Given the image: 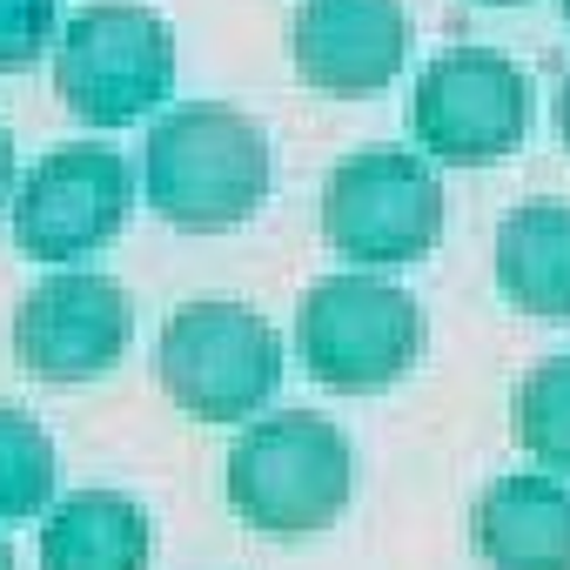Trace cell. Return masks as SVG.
Here are the masks:
<instances>
[{
	"label": "cell",
	"mask_w": 570,
	"mask_h": 570,
	"mask_svg": "<svg viewBox=\"0 0 570 570\" xmlns=\"http://www.w3.org/2000/svg\"><path fill=\"white\" fill-rule=\"evenodd\" d=\"M141 188L148 208L181 235L242 228L268 195V135L228 101H188L148 128Z\"/></svg>",
	"instance_id": "obj_1"
},
{
	"label": "cell",
	"mask_w": 570,
	"mask_h": 570,
	"mask_svg": "<svg viewBox=\"0 0 570 570\" xmlns=\"http://www.w3.org/2000/svg\"><path fill=\"white\" fill-rule=\"evenodd\" d=\"M303 370L336 396H376L423 356V309L383 275H323L296 309Z\"/></svg>",
	"instance_id": "obj_4"
},
{
	"label": "cell",
	"mask_w": 570,
	"mask_h": 570,
	"mask_svg": "<svg viewBox=\"0 0 570 570\" xmlns=\"http://www.w3.org/2000/svg\"><path fill=\"white\" fill-rule=\"evenodd\" d=\"M510 436L523 456H537L543 470L570 476V356L537 363L517 396H510Z\"/></svg>",
	"instance_id": "obj_14"
},
{
	"label": "cell",
	"mask_w": 570,
	"mask_h": 570,
	"mask_svg": "<svg viewBox=\"0 0 570 570\" xmlns=\"http://www.w3.org/2000/svg\"><path fill=\"white\" fill-rule=\"evenodd\" d=\"M8 195H14V135L0 121V208H8Z\"/></svg>",
	"instance_id": "obj_17"
},
{
	"label": "cell",
	"mask_w": 570,
	"mask_h": 570,
	"mask_svg": "<svg viewBox=\"0 0 570 570\" xmlns=\"http://www.w3.org/2000/svg\"><path fill=\"white\" fill-rule=\"evenodd\" d=\"M563 21H570V0H563Z\"/></svg>",
	"instance_id": "obj_21"
},
{
	"label": "cell",
	"mask_w": 570,
	"mask_h": 570,
	"mask_svg": "<svg viewBox=\"0 0 570 570\" xmlns=\"http://www.w3.org/2000/svg\"><path fill=\"white\" fill-rule=\"evenodd\" d=\"M48 497H55V443H48V430L28 410L0 403V523L41 517Z\"/></svg>",
	"instance_id": "obj_15"
},
{
	"label": "cell",
	"mask_w": 570,
	"mask_h": 570,
	"mask_svg": "<svg viewBox=\"0 0 570 570\" xmlns=\"http://www.w3.org/2000/svg\"><path fill=\"white\" fill-rule=\"evenodd\" d=\"M557 135H563V148H570V75H563V88H557Z\"/></svg>",
	"instance_id": "obj_18"
},
{
	"label": "cell",
	"mask_w": 570,
	"mask_h": 570,
	"mask_svg": "<svg viewBox=\"0 0 570 570\" xmlns=\"http://www.w3.org/2000/svg\"><path fill=\"white\" fill-rule=\"evenodd\" d=\"M497 289L537 323H570V202H523L497 228Z\"/></svg>",
	"instance_id": "obj_12"
},
{
	"label": "cell",
	"mask_w": 570,
	"mask_h": 570,
	"mask_svg": "<svg viewBox=\"0 0 570 570\" xmlns=\"http://www.w3.org/2000/svg\"><path fill=\"white\" fill-rule=\"evenodd\" d=\"M410 21L396 0H303L289 28V61L323 95H376L403 75Z\"/></svg>",
	"instance_id": "obj_10"
},
{
	"label": "cell",
	"mask_w": 570,
	"mask_h": 570,
	"mask_svg": "<svg viewBox=\"0 0 570 570\" xmlns=\"http://www.w3.org/2000/svg\"><path fill=\"white\" fill-rule=\"evenodd\" d=\"M175 88V35L161 14L101 0L55 41V95L88 128H135Z\"/></svg>",
	"instance_id": "obj_3"
},
{
	"label": "cell",
	"mask_w": 570,
	"mask_h": 570,
	"mask_svg": "<svg viewBox=\"0 0 570 570\" xmlns=\"http://www.w3.org/2000/svg\"><path fill=\"white\" fill-rule=\"evenodd\" d=\"M55 48V0H0V75H21Z\"/></svg>",
	"instance_id": "obj_16"
},
{
	"label": "cell",
	"mask_w": 570,
	"mask_h": 570,
	"mask_svg": "<svg viewBox=\"0 0 570 570\" xmlns=\"http://www.w3.org/2000/svg\"><path fill=\"white\" fill-rule=\"evenodd\" d=\"M476 8H523V0H476Z\"/></svg>",
	"instance_id": "obj_20"
},
{
	"label": "cell",
	"mask_w": 570,
	"mask_h": 570,
	"mask_svg": "<svg viewBox=\"0 0 570 570\" xmlns=\"http://www.w3.org/2000/svg\"><path fill=\"white\" fill-rule=\"evenodd\" d=\"M155 530L121 490H75L41 523V570H148Z\"/></svg>",
	"instance_id": "obj_13"
},
{
	"label": "cell",
	"mask_w": 570,
	"mask_h": 570,
	"mask_svg": "<svg viewBox=\"0 0 570 570\" xmlns=\"http://www.w3.org/2000/svg\"><path fill=\"white\" fill-rule=\"evenodd\" d=\"M0 570H14V550H8V537H0Z\"/></svg>",
	"instance_id": "obj_19"
},
{
	"label": "cell",
	"mask_w": 570,
	"mask_h": 570,
	"mask_svg": "<svg viewBox=\"0 0 570 570\" xmlns=\"http://www.w3.org/2000/svg\"><path fill=\"white\" fill-rule=\"evenodd\" d=\"M135 208V168L101 141H61L14 195V242L35 262H81L121 235Z\"/></svg>",
	"instance_id": "obj_8"
},
{
	"label": "cell",
	"mask_w": 570,
	"mask_h": 570,
	"mask_svg": "<svg viewBox=\"0 0 570 570\" xmlns=\"http://www.w3.org/2000/svg\"><path fill=\"white\" fill-rule=\"evenodd\" d=\"M161 390L202 423H248L282 383V343L248 303H181L155 350Z\"/></svg>",
	"instance_id": "obj_5"
},
{
	"label": "cell",
	"mask_w": 570,
	"mask_h": 570,
	"mask_svg": "<svg viewBox=\"0 0 570 570\" xmlns=\"http://www.w3.org/2000/svg\"><path fill=\"white\" fill-rule=\"evenodd\" d=\"M350 483H356L350 436L316 410H282L242 430L228 450V503L248 530L275 543L323 537L343 517Z\"/></svg>",
	"instance_id": "obj_2"
},
{
	"label": "cell",
	"mask_w": 570,
	"mask_h": 570,
	"mask_svg": "<svg viewBox=\"0 0 570 570\" xmlns=\"http://www.w3.org/2000/svg\"><path fill=\"white\" fill-rule=\"evenodd\" d=\"M135 336V303L115 275L61 268L21 296L14 309V356L35 383H95L121 363Z\"/></svg>",
	"instance_id": "obj_9"
},
{
	"label": "cell",
	"mask_w": 570,
	"mask_h": 570,
	"mask_svg": "<svg viewBox=\"0 0 570 570\" xmlns=\"http://www.w3.org/2000/svg\"><path fill=\"white\" fill-rule=\"evenodd\" d=\"M530 75L490 48H456L436 55L416 75L410 95V135L423 155L450 161V168H497L530 141Z\"/></svg>",
	"instance_id": "obj_6"
},
{
	"label": "cell",
	"mask_w": 570,
	"mask_h": 570,
	"mask_svg": "<svg viewBox=\"0 0 570 570\" xmlns=\"http://www.w3.org/2000/svg\"><path fill=\"white\" fill-rule=\"evenodd\" d=\"M443 235V188L410 148H363L323 188V242L363 268H403Z\"/></svg>",
	"instance_id": "obj_7"
},
{
	"label": "cell",
	"mask_w": 570,
	"mask_h": 570,
	"mask_svg": "<svg viewBox=\"0 0 570 570\" xmlns=\"http://www.w3.org/2000/svg\"><path fill=\"white\" fill-rule=\"evenodd\" d=\"M470 537L490 570H570V483L497 476L476 497Z\"/></svg>",
	"instance_id": "obj_11"
}]
</instances>
